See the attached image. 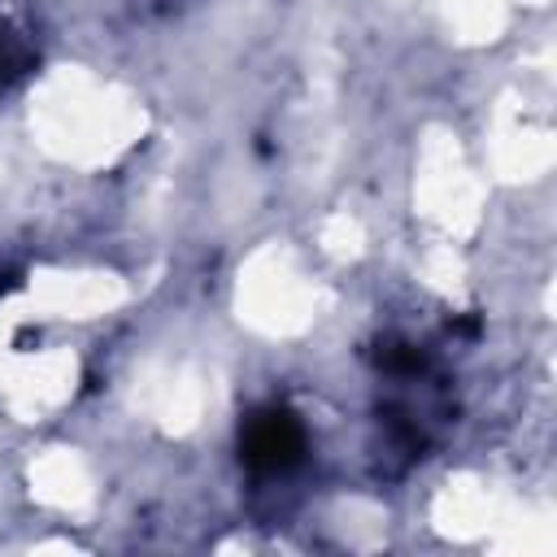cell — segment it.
Wrapping results in <instances>:
<instances>
[{
    "label": "cell",
    "mask_w": 557,
    "mask_h": 557,
    "mask_svg": "<svg viewBox=\"0 0 557 557\" xmlns=\"http://www.w3.org/2000/svg\"><path fill=\"white\" fill-rule=\"evenodd\" d=\"M305 448V431L287 409H261L244 422V461L252 470H287Z\"/></svg>",
    "instance_id": "1"
},
{
    "label": "cell",
    "mask_w": 557,
    "mask_h": 557,
    "mask_svg": "<svg viewBox=\"0 0 557 557\" xmlns=\"http://www.w3.org/2000/svg\"><path fill=\"white\" fill-rule=\"evenodd\" d=\"M379 361H383V370H392V374H409V370L422 366V352L409 348V344H387V348L379 352Z\"/></svg>",
    "instance_id": "2"
}]
</instances>
